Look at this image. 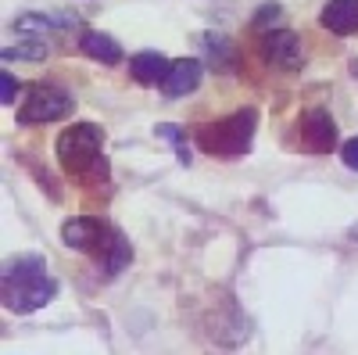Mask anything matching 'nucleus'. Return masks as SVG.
Instances as JSON below:
<instances>
[{
  "label": "nucleus",
  "instance_id": "obj_1",
  "mask_svg": "<svg viewBox=\"0 0 358 355\" xmlns=\"http://www.w3.org/2000/svg\"><path fill=\"white\" fill-rule=\"evenodd\" d=\"M54 280L40 255H18L4 270V305L11 312H36L54 298Z\"/></svg>",
  "mask_w": 358,
  "mask_h": 355
},
{
  "label": "nucleus",
  "instance_id": "obj_2",
  "mask_svg": "<svg viewBox=\"0 0 358 355\" xmlns=\"http://www.w3.org/2000/svg\"><path fill=\"white\" fill-rule=\"evenodd\" d=\"M251 137H255V111H236L226 115L219 123H208L197 130L201 151L215 155V158H236L251 151Z\"/></svg>",
  "mask_w": 358,
  "mask_h": 355
},
{
  "label": "nucleus",
  "instance_id": "obj_3",
  "mask_svg": "<svg viewBox=\"0 0 358 355\" xmlns=\"http://www.w3.org/2000/svg\"><path fill=\"white\" fill-rule=\"evenodd\" d=\"M101 130L94 123H79L57 137V158L72 176H97L104 172V155H101Z\"/></svg>",
  "mask_w": 358,
  "mask_h": 355
},
{
  "label": "nucleus",
  "instance_id": "obj_4",
  "mask_svg": "<svg viewBox=\"0 0 358 355\" xmlns=\"http://www.w3.org/2000/svg\"><path fill=\"white\" fill-rule=\"evenodd\" d=\"M76 108L72 94H65L62 86H33L29 97L18 108V123L22 126H40V123H57Z\"/></svg>",
  "mask_w": 358,
  "mask_h": 355
},
{
  "label": "nucleus",
  "instance_id": "obj_5",
  "mask_svg": "<svg viewBox=\"0 0 358 355\" xmlns=\"http://www.w3.org/2000/svg\"><path fill=\"white\" fill-rule=\"evenodd\" d=\"M262 54H265L268 65H276L283 72H294L305 62V43H301L297 33H290V29H273V33L262 36Z\"/></svg>",
  "mask_w": 358,
  "mask_h": 355
},
{
  "label": "nucleus",
  "instance_id": "obj_6",
  "mask_svg": "<svg viewBox=\"0 0 358 355\" xmlns=\"http://www.w3.org/2000/svg\"><path fill=\"white\" fill-rule=\"evenodd\" d=\"M301 147L315 155H330L337 147V123L326 111H308L301 118Z\"/></svg>",
  "mask_w": 358,
  "mask_h": 355
},
{
  "label": "nucleus",
  "instance_id": "obj_7",
  "mask_svg": "<svg viewBox=\"0 0 358 355\" xmlns=\"http://www.w3.org/2000/svg\"><path fill=\"white\" fill-rule=\"evenodd\" d=\"M62 237H65V244L69 248H79V251H104L108 244V230L97 223V219H72L62 226Z\"/></svg>",
  "mask_w": 358,
  "mask_h": 355
},
{
  "label": "nucleus",
  "instance_id": "obj_8",
  "mask_svg": "<svg viewBox=\"0 0 358 355\" xmlns=\"http://www.w3.org/2000/svg\"><path fill=\"white\" fill-rule=\"evenodd\" d=\"M201 76H204V65L194 62V57H179V62H172L165 83H162V90L165 97H183V94H194L197 86H201Z\"/></svg>",
  "mask_w": 358,
  "mask_h": 355
},
{
  "label": "nucleus",
  "instance_id": "obj_9",
  "mask_svg": "<svg viewBox=\"0 0 358 355\" xmlns=\"http://www.w3.org/2000/svg\"><path fill=\"white\" fill-rule=\"evenodd\" d=\"M169 69H172V62H169L165 54H158V50H140V54H133V62H129L133 79H136V83H143V86L165 83Z\"/></svg>",
  "mask_w": 358,
  "mask_h": 355
},
{
  "label": "nucleus",
  "instance_id": "obj_10",
  "mask_svg": "<svg viewBox=\"0 0 358 355\" xmlns=\"http://www.w3.org/2000/svg\"><path fill=\"white\" fill-rule=\"evenodd\" d=\"M322 25L337 36L358 33V0H330L322 8Z\"/></svg>",
  "mask_w": 358,
  "mask_h": 355
},
{
  "label": "nucleus",
  "instance_id": "obj_11",
  "mask_svg": "<svg viewBox=\"0 0 358 355\" xmlns=\"http://www.w3.org/2000/svg\"><path fill=\"white\" fill-rule=\"evenodd\" d=\"M79 47H83V54H90L101 65H118V62H122V47H118L111 36H104V33H94V29L83 33Z\"/></svg>",
  "mask_w": 358,
  "mask_h": 355
},
{
  "label": "nucleus",
  "instance_id": "obj_12",
  "mask_svg": "<svg viewBox=\"0 0 358 355\" xmlns=\"http://www.w3.org/2000/svg\"><path fill=\"white\" fill-rule=\"evenodd\" d=\"M43 54H47L43 40H29L22 47H4V62H11V57H22V62H40Z\"/></svg>",
  "mask_w": 358,
  "mask_h": 355
},
{
  "label": "nucleus",
  "instance_id": "obj_13",
  "mask_svg": "<svg viewBox=\"0 0 358 355\" xmlns=\"http://www.w3.org/2000/svg\"><path fill=\"white\" fill-rule=\"evenodd\" d=\"M280 18H283V8L280 4H265L258 11V18H255V29H258V33H268V25H280Z\"/></svg>",
  "mask_w": 358,
  "mask_h": 355
},
{
  "label": "nucleus",
  "instance_id": "obj_14",
  "mask_svg": "<svg viewBox=\"0 0 358 355\" xmlns=\"http://www.w3.org/2000/svg\"><path fill=\"white\" fill-rule=\"evenodd\" d=\"M15 97H18V79H11V72H4L0 76V101L15 104Z\"/></svg>",
  "mask_w": 358,
  "mask_h": 355
},
{
  "label": "nucleus",
  "instance_id": "obj_15",
  "mask_svg": "<svg viewBox=\"0 0 358 355\" xmlns=\"http://www.w3.org/2000/svg\"><path fill=\"white\" fill-rule=\"evenodd\" d=\"M341 158H344V165H348V169H355V172H358V137H351V140L341 147Z\"/></svg>",
  "mask_w": 358,
  "mask_h": 355
}]
</instances>
